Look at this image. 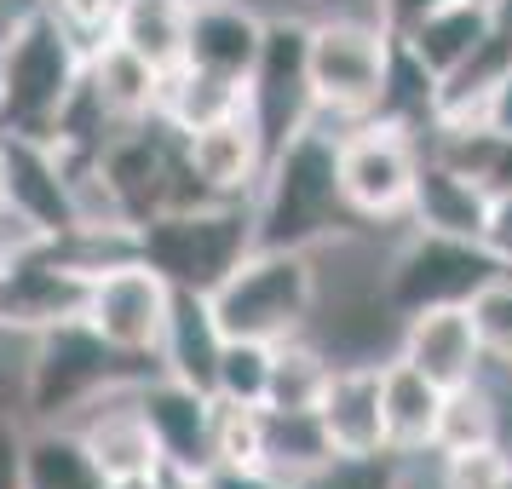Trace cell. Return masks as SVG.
Returning <instances> with one entry per match:
<instances>
[{
    "mask_svg": "<svg viewBox=\"0 0 512 489\" xmlns=\"http://www.w3.org/2000/svg\"><path fill=\"white\" fill-rule=\"evenodd\" d=\"M334 144L340 133L328 121H305L282 144H271L265 173L254 185V248H317L323 236L346 231V202H340V173H334Z\"/></svg>",
    "mask_w": 512,
    "mask_h": 489,
    "instance_id": "1",
    "label": "cell"
},
{
    "mask_svg": "<svg viewBox=\"0 0 512 489\" xmlns=\"http://www.w3.org/2000/svg\"><path fill=\"white\" fill-rule=\"evenodd\" d=\"M156 363L127 357L110 340H98L81 317L29 334V357H24V392H18V415L24 426H70L93 409L98 397L127 392L139 386Z\"/></svg>",
    "mask_w": 512,
    "mask_h": 489,
    "instance_id": "2",
    "label": "cell"
},
{
    "mask_svg": "<svg viewBox=\"0 0 512 489\" xmlns=\"http://www.w3.org/2000/svg\"><path fill=\"white\" fill-rule=\"evenodd\" d=\"M248 254H254L248 196L173 202L133 225V259H144L167 288H185V294H213Z\"/></svg>",
    "mask_w": 512,
    "mask_h": 489,
    "instance_id": "3",
    "label": "cell"
},
{
    "mask_svg": "<svg viewBox=\"0 0 512 489\" xmlns=\"http://www.w3.org/2000/svg\"><path fill=\"white\" fill-rule=\"evenodd\" d=\"M81 70H87V47L41 0H29L0 41V133L52 139L70 98L81 93Z\"/></svg>",
    "mask_w": 512,
    "mask_h": 489,
    "instance_id": "4",
    "label": "cell"
},
{
    "mask_svg": "<svg viewBox=\"0 0 512 489\" xmlns=\"http://www.w3.org/2000/svg\"><path fill=\"white\" fill-rule=\"evenodd\" d=\"M397 41L374 24L369 12H323L305 24V93L317 121H351L380 116L386 81H392Z\"/></svg>",
    "mask_w": 512,
    "mask_h": 489,
    "instance_id": "5",
    "label": "cell"
},
{
    "mask_svg": "<svg viewBox=\"0 0 512 489\" xmlns=\"http://www.w3.org/2000/svg\"><path fill=\"white\" fill-rule=\"evenodd\" d=\"M225 340H265L277 346L288 334H305L317 311V277L311 254L300 248H254L231 277L208 294Z\"/></svg>",
    "mask_w": 512,
    "mask_h": 489,
    "instance_id": "6",
    "label": "cell"
},
{
    "mask_svg": "<svg viewBox=\"0 0 512 489\" xmlns=\"http://www.w3.org/2000/svg\"><path fill=\"white\" fill-rule=\"evenodd\" d=\"M420 167V139L397 116H363L340 127L334 144V173H340V202L351 219L392 225L409 213V185Z\"/></svg>",
    "mask_w": 512,
    "mask_h": 489,
    "instance_id": "7",
    "label": "cell"
},
{
    "mask_svg": "<svg viewBox=\"0 0 512 489\" xmlns=\"http://www.w3.org/2000/svg\"><path fill=\"white\" fill-rule=\"evenodd\" d=\"M489 277H501V265L484 242L415 231L397 254H386V305L397 317H415L432 305H466Z\"/></svg>",
    "mask_w": 512,
    "mask_h": 489,
    "instance_id": "8",
    "label": "cell"
},
{
    "mask_svg": "<svg viewBox=\"0 0 512 489\" xmlns=\"http://www.w3.org/2000/svg\"><path fill=\"white\" fill-rule=\"evenodd\" d=\"M167 288L144 259H116L87 277V294H81V323L93 328L98 340H110L127 357H144L156 363V346H162V328H167Z\"/></svg>",
    "mask_w": 512,
    "mask_h": 489,
    "instance_id": "9",
    "label": "cell"
},
{
    "mask_svg": "<svg viewBox=\"0 0 512 489\" xmlns=\"http://www.w3.org/2000/svg\"><path fill=\"white\" fill-rule=\"evenodd\" d=\"M0 179H6V208L29 219L41 236H70L81 225V208H75V185L70 167L58 156L52 139H35V133H0Z\"/></svg>",
    "mask_w": 512,
    "mask_h": 489,
    "instance_id": "10",
    "label": "cell"
},
{
    "mask_svg": "<svg viewBox=\"0 0 512 489\" xmlns=\"http://www.w3.org/2000/svg\"><path fill=\"white\" fill-rule=\"evenodd\" d=\"M305 24L311 18H265V47L248 75V116L265 133V144H282L294 127L311 121V93H305Z\"/></svg>",
    "mask_w": 512,
    "mask_h": 489,
    "instance_id": "11",
    "label": "cell"
},
{
    "mask_svg": "<svg viewBox=\"0 0 512 489\" xmlns=\"http://www.w3.org/2000/svg\"><path fill=\"white\" fill-rule=\"evenodd\" d=\"M81 294H87V271H75L58 248H35V254L0 265V328H41L81 317Z\"/></svg>",
    "mask_w": 512,
    "mask_h": 489,
    "instance_id": "12",
    "label": "cell"
},
{
    "mask_svg": "<svg viewBox=\"0 0 512 489\" xmlns=\"http://www.w3.org/2000/svg\"><path fill=\"white\" fill-rule=\"evenodd\" d=\"M397 357L420 369L438 392L449 386H466V380H478L484 374V346H478V328L466 317V305H432V311H415V317H403L397 328Z\"/></svg>",
    "mask_w": 512,
    "mask_h": 489,
    "instance_id": "13",
    "label": "cell"
},
{
    "mask_svg": "<svg viewBox=\"0 0 512 489\" xmlns=\"http://www.w3.org/2000/svg\"><path fill=\"white\" fill-rule=\"evenodd\" d=\"M179 150H185L190 179L208 190V196H254L259 173H265V156H271V144H265V133L254 127L248 104H242L236 116L213 121V127L185 133Z\"/></svg>",
    "mask_w": 512,
    "mask_h": 489,
    "instance_id": "14",
    "label": "cell"
},
{
    "mask_svg": "<svg viewBox=\"0 0 512 489\" xmlns=\"http://www.w3.org/2000/svg\"><path fill=\"white\" fill-rule=\"evenodd\" d=\"M495 24H501V6H484V0H443V6H432V12L420 18V24H409L397 35V52H403V58L432 81V93H438L443 81L495 35Z\"/></svg>",
    "mask_w": 512,
    "mask_h": 489,
    "instance_id": "15",
    "label": "cell"
},
{
    "mask_svg": "<svg viewBox=\"0 0 512 489\" xmlns=\"http://www.w3.org/2000/svg\"><path fill=\"white\" fill-rule=\"evenodd\" d=\"M265 47V12L254 0H190L185 18V64L248 81Z\"/></svg>",
    "mask_w": 512,
    "mask_h": 489,
    "instance_id": "16",
    "label": "cell"
},
{
    "mask_svg": "<svg viewBox=\"0 0 512 489\" xmlns=\"http://www.w3.org/2000/svg\"><path fill=\"white\" fill-rule=\"evenodd\" d=\"M133 403L139 415L150 420L156 432V449H162L167 472H208V415H213V397L190 392L167 374H144L133 386Z\"/></svg>",
    "mask_w": 512,
    "mask_h": 489,
    "instance_id": "17",
    "label": "cell"
},
{
    "mask_svg": "<svg viewBox=\"0 0 512 489\" xmlns=\"http://www.w3.org/2000/svg\"><path fill=\"white\" fill-rule=\"evenodd\" d=\"M81 87L93 98V110L104 116V127H139V121H156V98H162V70L144 64L133 47H121L116 35L87 47V70H81Z\"/></svg>",
    "mask_w": 512,
    "mask_h": 489,
    "instance_id": "18",
    "label": "cell"
},
{
    "mask_svg": "<svg viewBox=\"0 0 512 489\" xmlns=\"http://www.w3.org/2000/svg\"><path fill=\"white\" fill-rule=\"evenodd\" d=\"M317 426L334 455H374L386 449L380 426V363H334L317 397Z\"/></svg>",
    "mask_w": 512,
    "mask_h": 489,
    "instance_id": "19",
    "label": "cell"
},
{
    "mask_svg": "<svg viewBox=\"0 0 512 489\" xmlns=\"http://www.w3.org/2000/svg\"><path fill=\"white\" fill-rule=\"evenodd\" d=\"M75 438L87 443V455L98 461L104 478H133V472H167L162 466V449H156V432H150V420L139 415V403H133V386L127 392H110L98 397L93 409L81 420H70Z\"/></svg>",
    "mask_w": 512,
    "mask_h": 489,
    "instance_id": "20",
    "label": "cell"
},
{
    "mask_svg": "<svg viewBox=\"0 0 512 489\" xmlns=\"http://www.w3.org/2000/svg\"><path fill=\"white\" fill-rule=\"evenodd\" d=\"M219 351H225V328H219V317H213L208 294H185V288H173L162 346H156V374H167V380H179V386H190V392L213 397Z\"/></svg>",
    "mask_w": 512,
    "mask_h": 489,
    "instance_id": "21",
    "label": "cell"
},
{
    "mask_svg": "<svg viewBox=\"0 0 512 489\" xmlns=\"http://www.w3.org/2000/svg\"><path fill=\"white\" fill-rule=\"evenodd\" d=\"M484 213H489V190L478 185L472 173L449 167L443 156H432V150H420L415 185H409V213H403L415 231H438V236H466V242H478Z\"/></svg>",
    "mask_w": 512,
    "mask_h": 489,
    "instance_id": "22",
    "label": "cell"
},
{
    "mask_svg": "<svg viewBox=\"0 0 512 489\" xmlns=\"http://www.w3.org/2000/svg\"><path fill=\"white\" fill-rule=\"evenodd\" d=\"M438 403H443V392L420 369H409L397 351L380 363V426H386V449H392L397 461L432 455Z\"/></svg>",
    "mask_w": 512,
    "mask_h": 489,
    "instance_id": "23",
    "label": "cell"
},
{
    "mask_svg": "<svg viewBox=\"0 0 512 489\" xmlns=\"http://www.w3.org/2000/svg\"><path fill=\"white\" fill-rule=\"evenodd\" d=\"M248 104V81H231V75L196 70V64H173L162 70V98H156V121L167 133H196V127H213V121L236 116Z\"/></svg>",
    "mask_w": 512,
    "mask_h": 489,
    "instance_id": "24",
    "label": "cell"
},
{
    "mask_svg": "<svg viewBox=\"0 0 512 489\" xmlns=\"http://www.w3.org/2000/svg\"><path fill=\"white\" fill-rule=\"evenodd\" d=\"M24 489H110L75 426H24Z\"/></svg>",
    "mask_w": 512,
    "mask_h": 489,
    "instance_id": "25",
    "label": "cell"
},
{
    "mask_svg": "<svg viewBox=\"0 0 512 489\" xmlns=\"http://www.w3.org/2000/svg\"><path fill=\"white\" fill-rule=\"evenodd\" d=\"M328 461H334V449L317 426V409H265V466L282 484H311Z\"/></svg>",
    "mask_w": 512,
    "mask_h": 489,
    "instance_id": "26",
    "label": "cell"
},
{
    "mask_svg": "<svg viewBox=\"0 0 512 489\" xmlns=\"http://www.w3.org/2000/svg\"><path fill=\"white\" fill-rule=\"evenodd\" d=\"M478 443H501V397L478 380L449 386L438 403V426H432V455H461Z\"/></svg>",
    "mask_w": 512,
    "mask_h": 489,
    "instance_id": "27",
    "label": "cell"
},
{
    "mask_svg": "<svg viewBox=\"0 0 512 489\" xmlns=\"http://www.w3.org/2000/svg\"><path fill=\"white\" fill-rule=\"evenodd\" d=\"M185 18L190 0H127L116 18V41L133 47L144 64L173 70V64H185Z\"/></svg>",
    "mask_w": 512,
    "mask_h": 489,
    "instance_id": "28",
    "label": "cell"
},
{
    "mask_svg": "<svg viewBox=\"0 0 512 489\" xmlns=\"http://www.w3.org/2000/svg\"><path fill=\"white\" fill-rule=\"evenodd\" d=\"M328 351L311 334H288L271 346V386H265V409H317L328 386Z\"/></svg>",
    "mask_w": 512,
    "mask_h": 489,
    "instance_id": "29",
    "label": "cell"
},
{
    "mask_svg": "<svg viewBox=\"0 0 512 489\" xmlns=\"http://www.w3.org/2000/svg\"><path fill=\"white\" fill-rule=\"evenodd\" d=\"M208 466H265V409L213 397V415H208Z\"/></svg>",
    "mask_w": 512,
    "mask_h": 489,
    "instance_id": "30",
    "label": "cell"
},
{
    "mask_svg": "<svg viewBox=\"0 0 512 489\" xmlns=\"http://www.w3.org/2000/svg\"><path fill=\"white\" fill-rule=\"evenodd\" d=\"M265 386H271V346L265 340H225L219 374H213V397L265 409Z\"/></svg>",
    "mask_w": 512,
    "mask_h": 489,
    "instance_id": "31",
    "label": "cell"
},
{
    "mask_svg": "<svg viewBox=\"0 0 512 489\" xmlns=\"http://www.w3.org/2000/svg\"><path fill=\"white\" fill-rule=\"evenodd\" d=\"M466 317L478 328V346H484L489 363H512V271L489 277L472 300H466Z\"/></svg>",
    "mask_w": 512,
    "mask_h": 489,
    "instance_id": "32",
    "label": "cell"
},
{
    "mask_svg": "<svg viewBox=\"0 0 512 489\" xmlns=\"http://www.w3.org/2000/svg\"><path fill=\"white\" fill-rule=\"evenodd\" d=\"M305 489H403V461L392 449L374 455H334Z\"/></svg>",
    "mask_w": 512,
    "mask_h": 489,
    "instance_id": "33",
    "label": "cell"
},
{
    "mask_svg": "<svg viewBox=\"0 0 512 489\" xmlns=\"http://www.w3.org/2000/svg\"><path fill=\"white\" fill-rule=\"evenodd\" d=\"M443 461V489H495L512 472V449L507 443H478L461 455H438Z\"/></svg>",
    "mask_w": 512,
    "mask_h": 489,
    "instance_id": "34",
    "label": "cell"
},
{
    "mask_svg": "<svg viewBox=\"0 0 512 489\" xmlns=\"http://www.w3.org/2000/svg\"><path fill=\"white\" fill-rule=\"evenodd\" d=\"M41 6L70 29L81 47H98V41H110V35H116V18H121V6H127V0H41Z\"/></svg>",
    "mask_w": 512,
    "mask_h": 489,
    "instance_id": "35",
    "label": "cell"
},
{
    "mask_svg": "<svg viewBox=\"0 0 512 489\" xmlns=\"http://www.w3.org/2000/svg\"><path fill=\"white\" fill-rule=\"evenodd\" d=\"M478 242L495 254V265H501V271H512V190H495V196H489V213H484V231H478Z\"/></svg>",
    "mask_w": 512,
    "mask_h": 489,
    "instance_id": "36",
    "label": "cell"
},
{
    "mask_svg": "<svg viewBox=\"0 0 512 489\" xmlns=\"http://www.w3.org/2000/svg\"><path fill=\"white\" fill-rule=\"evenodd\" d=\"M0 489H24V415L0 409Z\"/></svg>",
    "mask_w": 512,
    "mask_h": 489,
    "instance_id": "37",
    "label": "cell"
},
{
    "mask_svg": "<svg viewBox=\"0 0 512 489\" xmlns=\"http://www.w3.org/2000/svg\"><path fill=\"white\" fill-rule=\"evenodd\" d=\"M363 6H369V18L380 29H386V35H403V29L409 24H420V18H426V12H432V6H443V0H363Z\"/></svg>",
    "mask_w": 512,
    "mask_h": 489,
    "instance_id": "38",
    "label": "cell"
},
{
    "mask_svg": "<svg viewBox=\"0 0 512 489\" xmlns=\"http://www.w3.org/2000/svg\"><path fill=\"white\" fill-rule=\"evenodd\" d=\"M202 484L208 489H294V484H282L271 466H208Z\"/></svg>",
    "mask_w": 512,
    "mask_h": 489,
    "instance_id": "39",
    "label": "cell"
},
{
    "mask_svg": "<svg viewBox=\"0 0 512 489\" xmlns=\"http://www.w3.org/2000/svg\"><path fill=\"white\" fill-rule=\"evenodd\" d=\"M484 127L489 133H501V139H512V70L484 93Z\"/></svg>",
    "mask_w": 512,
    "mask_h": 489,
    "instance_id": "40",
    "label": "cell"
},
{
    "mask_svg": "<svg viewBox=\"0 0 512 489\" xmlns=\"http://www.w3.org/2000/svg\"><path fill=\"white\" fill-rule=\"evenodd\" d=\"M300 6L311 12V18H323V12H369L363 0H300Z\"/></svg>",
    "mask_w": 512,
    "mask_h": 489,
    "instance_id": "41",
    "label": "cell"
},
{
    "mask_svg": "<svg viewBox=\"0 0 512 489\" xmlns=\"http://www.w3.org/2000/svg\"><path fill=\"white\" fill-rule=\"evenodd\" d=\"M110 489H167V472H133V478H110Z\"/></svg>",
    "mask_w": 512,
    "mask_h": 489,
    "instance_id": "42",
    "label": "cell"
},
{
    "mask_svg": "<svg viewBox=\"0 0 512 489\" xmlns=\"http://www.w3.org/2000/svg\"><path fill=\"white\" fill-rule=\"evenodd\" d=\"M24 6H29V0H24ZM24 6H18V0H0V41H6V29H12V18H18Z\"/></svg>",
    "mask_w": 512,
    "mask_h": 489,
    "instance_id": "43",
    "label": "cell"
},
{
    "mask_svg": "<svg viewBox=\"0 0 512 489\" xmlns=\"http://www.w3.org/2000/svg\"><path fill=\"white\" fill-rule=\"evenodd\" d=\"M495 489H512V472H507V478H501V484H495Z\"/></svg>",
    "mask_w": 512,
    "mask_h": 489,
    "instance_id": "44",
    "label": "cell"
},
{
    "mask_svg": "<svg viewBox=\"0 0 512 489\" xmlns=\"http://www.w3.org/2000/svg\"><path fill=\"white\" fill-rule=\"evenodd\" d=\"M0 208H6V179H0Z\"/></svg>",
    "mask_w": 512,
    "mask_h": 489,
    "instance_id": "45",
    "label": "cell"
},
{
    "mask_svg": "<svg viewBox=\"0 0 512 489\" xmlns=\"http://www.w3.org/2000/svg\"><path fill=\"white\" fill-rule=\"evenodd\" d=\"M484 6H507V0H484Z\"/></svg>",
    "mask_w": 512,
    "mask_h": 489,
    "instance_id": "46",
    "label": "cell"
},
{
    "mask_svg": "<svg viewBox=\"0 0 512 489\" xmlns=\"http://www.w3.org/2000/svg\"><path fill=\"white\" fill-rule=\"evenodd\" d=\"M501 369H507V380H512V363H501Z\"/></svg>",
    "mask_w": 512,
    "mask_h": 489,
    "instance_id": "47",
    "label": "cell"
}]
</instances>
